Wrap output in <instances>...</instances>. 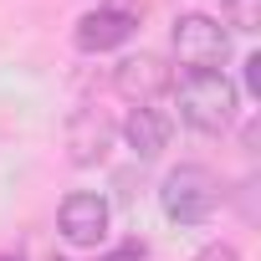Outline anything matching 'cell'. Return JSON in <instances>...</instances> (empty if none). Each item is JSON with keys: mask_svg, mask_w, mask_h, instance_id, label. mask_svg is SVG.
Returning <instances> with one entry per match:
<instances>
[{"mask_svg": "<svg viewBox=\"0 0 261 261\" xmlns=\"http://www.w3.org/2000/svg\"><path fill=\"white\" fill-rule=\"evenodd\" d=\"M174 57L190 72H220L230 57V36L210 16H179L174 21Z\"/></svg>", "mask_w": 261, "mask_h": 261, "instance_id": "3957f363", "label": "cell"}, {"mask_svg": "<svg viewBox=\"0 0 261 261\" xmlns=\"http://www.w3.org/2000/svg\"><path fill=\"white\" fill-rule=\"evenodd\" d=\"M246 87L261 92V57H246Z\"/></svg>", "mask_w": 261, "mask_h": 261, "instance_id": "8fae6325", "label": "cell"}, {"mask_svg": "<svg viewBox=\"0 0 261 261\" xmlns=\"http://www.w3.org/2000/svg\"><path fill=\"white\" fill-rule=\"evenodd\" d=\"M0 261H21V256H0Z\"/></svg>", "mask_w": 261, "mask_h": 261, "instance_id": "7c38bea8", "label": "cell"}, {"mask_svg": "<svg viewBox=\"0 0 261 261\" xmlns=\"http://www.w3.org/2000/svg\"><path fill=\"white\" fill-rule=\"evenodd\" d=\"M174 97H179V118L200 134H225L236 123V82L225 72H185Z\"/></svg>", "mask_w": 261, "mask_h": 261, "instance_id": "6da1fadb", "label": "cell"}, {"mask_svg": "<svg viewBox=\"0 0 261 261\" xmlns=\"http://www.w3.org/2000/svg\"><path fill=\"white\" fill-rule=\"evenodd\" d=\"M123 139H128V149L139 159H159L169 149V118L159 108H134L123 118Z\"/></svg>", "mask_w": 261, "mask_h": 261, "instance_id": "ba28073f", "label": "cell"}, {"mask_svg": "<svg viewBox=\"0 0 261 261\" xmlns=\"http://www.w3.org/2000/svg\"><path fill=\"white\" fill-rule=\"evenodd\" d=\"M159 205H164V215H169L174 225H200V220H210L215 205H220V179H215L205 164H179V169L164 174Z\"/></svg>", "mask_w": 261, "mask_h": 261, "instance_id": "7a4b0ae2", "label": "cell"}, {"mask_svg": "<svg viewBox=\"0 0 261 261\" xmlns=\"http://www.w3.org/2000/svg\"><path fill=\"white\" fill-rule=\"evenodd\" d=\"M113 87L128 97V102H139V108H149L159 92H169L174 87V72L159 62V57H149V51H139V57H123L118 67H113Z\"/></svg>", "mask_w": 261, "mask_h": 261, "instance_id": "277c9868", "label": "cell"}, {"mask_svg": "<svg viewBox=\"0 0 261 261\" xmlns=\"http://www.w3.org/2000/svg\"><path fill=\"white\" fill-rule=\"evenodd\" d=\"M108 149H113V123L97 108L72 113V123H67V154H72V164H82V169L87 164H102Z\"/></svg>", "mask_w": 261, "mask_h": 261, "instance_id": "52a82bcc", "label": "cell"}, {"mask_svg": "<svg viewBox=\"0 0 261 261\" xmlns=\"http://www.w3.org/2000/svg\"><path fill=\"white\" fill-rule=\"evenodd\" d=\"M225 21L236 26V31H261V0H225Z\"/></svg>", "mask_w": 261, "mask_h": 261, "instance_id": "9c48e42d", "label": "cell"}, {"mask_svg": "<svg viewBox=\"0 0 261 261\" xmlns=\"http://www.w3.org/2000/svg\"><path fill=\"white\" fill-rule=\"evenodd\" d=\"M139 31V21H134V11H118V6H102V11H87L82 21H77V31H72V41H77V51H87V57H97V51H118L128 36Z\"/></svg>", "mask_w": 261, "mask_h": 261, "instance_id": "8992f818", "label": "cell"}, {"mask_svg": "<svg viewBox=\"0 0 261 261\" xmlns=\"http://www.w3.org/2000/svg\"><path fill=\"white\" fill-rule=\"evenodd\" d=\"M62 236L72 246H102L108 241V200L92 195V190H77L62 200V215H57Z\"/></svg>", "mask_w": 261, "mask_h": 261, "instance_id": "5b68a950", "label": "cell"}, {"mask_svg": "<svg viewBox=\"0 0 261 261\" xmlns=\"http://www.w3.org/2000/svg\"><path fill=\"white\" fill-rule=\"evenodd\" d=\"M195 261H241V256H236V246H225V241H210V246H205Z\"/></svg>", "mask_w": 261, "mask_h": 261, "instance_id": "30bf717a", "label": "cell"}]
</instances>
